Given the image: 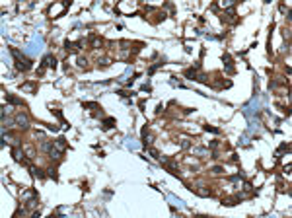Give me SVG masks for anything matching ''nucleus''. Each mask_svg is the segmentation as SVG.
<instances>
[{"label":"nucleus","mask_w":292,"mask_h":218,"mask_svg":"<svg viewBox=\"0 0 292 218\" xmlns=\"http://www.w3.org/2000/svg\"><path fill=\"white\" fill-rule=\"evenodd\" d=\"M10 51H12V55L16 58V68H18V70H28V68H31V60L29 58H25L23 55H20V51L14 49V47Z\"/></svg>","instance_id":"nucleus-1"},{"label":"nucleus","mask_w":292,"mask_h":218,"mask_svg":"<svg viewBox=\"0 0 292 218\" xmlns=\"http://www.w3.org/2000/svg\"><path fill=\"white\" fill-rule=\"evenodd\" d=\"M195 193L199 197H210V189L205 187V185H199V187H195Z\"/></svg>","instance_id":"nucleus-3"},{"label":"nucleus","mask_w":292,"mask_h":218,"mask_svg":"<svg viewBox=\"0 0 292 218\" xmlns=\"http://www.w3.org/2000/svg\"><path fill=\"white\" fill-rule=\"evenodd\" d=\"M12 156H14L16 162H23V152L20 150V148H14V150H12Z\"/></svg>","instance_id":"nucleus-5"},{"label":"nucleus","mask_w":292,"mask_h":218,"mask_svg":"<svg viewBox=\"0 0 292 218\" xmlns=\"http://www.w3.org/2000/svg\"><path fill=\"white\" fill-rule=\"evenodd\" d=\"M22 90L23 92H35V90H37V86L31 84V82H28V84H22Z\"/></svg>","instance_id":"nucleus-6"},{"label":"nucleus","mask_w":292,"mask_h":218,"mask_svg":"<svg viewBox=\"0 0 292 218\" xmlns=\"http://www.w3.org/2000/svg\"><path fill=\"white\" fill-rule=\"evenodd\" d=\"M53 146H55V150H59L60 154L66 150V142H64V138H59V140H55V142H53Z\"/></svg>","instance_id":"nucleus-4"},{"label":"nucleus","mask_w":292,"mask_h":218,"mask_svg":"<svg viewBox=\"0 0 292 218\" xmlns=\"http://www.w3.org/2000/svg\"><path fill=\"white\" fill-rule=\"evenodd\" d=\"M78 64H80V66H86V58L80 57V58H78Z\"/></svg>","instance_id":"nucleus-10"},{"label":"nucleus","mask_w":292,"mask_h":218,"mask_svg":"<svg viewBox=\"0 0 292 218\" xmlns=\"http://www.w3.org/2000/svg\"><path fill=\"white\" fill-rule=\"evenodd\" d=\"M103 127H105V129H113V127H115V119H111V117L103 119Z\"/></svg>","instance_id":"nucleus-7"},{"label":"nucleus","mask_w":292,"mask_h":218,"mask_svg":"<svg viewBox=\"0 0 292 218\" xmlns=\"http://www.w3.org/2000/svg\"><path fill=\"white\" fill-rule=\"evenodd\" d=\"M205 130H210V133H218V129H214V127H208V125H205Z\"/></svg>","instance_id":"nucleus-9"},{"label":"nucleus","mask_w":292,"mask_h":218,"mask_svg":"<svg viewBox=\"0 0 292 218\" xmlns=\"http://www.w3.org/2000/svg\"><path fill=\"white\" fill-rule=\"evenodd\" d=\"M150 156H152V158H162V156H160V152H158L156 148H150Z\"/></svg>","instance_id":"nucleus-8"},{"label":"nucleus","mask_w":292,"mask_h":218,"mask_svg":"<svg viewBox=\"0 0 292 218\" xmlns=\"http://www.w3.org/2000/svg\"><path fill=\"white\" fill-rule=\"evenodd\" d=\"M14 121H16V125L20 127V129H25V127H28V123H29L28 115H25V113H22V111H18L16 115H14Z\"/></svg>","instance_id":"nucleus-2"}]
</instances>
